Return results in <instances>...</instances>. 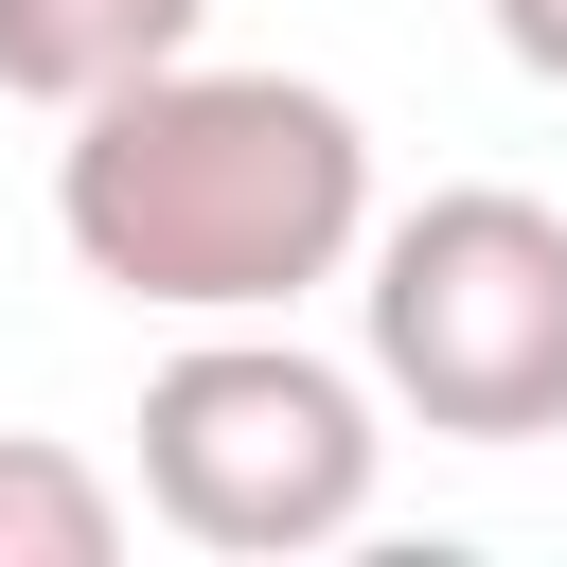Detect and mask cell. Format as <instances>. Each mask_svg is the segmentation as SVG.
Wrapping results in <instances>:
<instances>
[{
  "mask_svg": "<svg viewBox=\"0 0 567 567\" xmlns=\"http://www.w3.org/2000/svg\"><path fill=\"white\" fill-rule=\"evenodd\" d=\"M53 230L142 319H284L372 248V124L319 71H124L53 142Z\"/></svg>",
  "mask_w": 567,
  "mask_h": 567,
  "instance_id": "6da1fadb",
  "label": "cell"
},
{
  "mask_svg": "<svg viewBox=\"0 0 567 567\" xmlns=\"http://www.w3.org/2000/svg\"><path fill=\"white\" fill-rule=\"evenodd\" d=\"M372 390L425 443H549L567 425V213L514 177H461L354 248Z\"/></svg>",
  "mask_w": 567,
  "mask_h": 567,
  "instance_id": "7a4b0ae2",
  "label": "cell"
},
{
  "mask_svg": "<svg viewBox=\"0 0 567 567\" xmlns=\"http://www.w3.org/2000/svg\"><path fill=\"white\" fill-rule=\"evenodd\" d=\"M372 461H390L372 372L266 337V319H213V337H177V354L142 372V496H159V532H195V549H248V567L337 549V532L372 514Z\"/></svg>",
  "mask_w": 567,
  "mask_h": 567,
  "instance_id": "3957f363",
  "label": "cell"
},
{
  "mask_svg": "<svg viewBox=\"0 0 567 567\" xmlns=\"http://www.w3.org/2000/svg\"><path fill=\"white\" fill-rule=\"evenodd\" d=\"M195 18H213V0H0V89L71 124V106H106L124 71H177Z\"/></svg>",
  "mask_w": 567,
  "mask_h": 567,
  "instance_id": "277c9868",
  "label": "cell"
},
{
  "mask_svg": "<svg viewBox=\"0 0 567 567\" xmlns=\"http://www.w3.org/2000/svg\"><path fill=\"white\" fill-rule=\"evenodd\" d=\"M106 549H124V496H106L71 443L0 425V567H106Z\"/></svg>",
  "mask_w": 567,
  "mask_h": 567,
  "instance_id": "5b68a950",
  "label": "cell"
},
{
  "mask_svg": "<svg viewBox=\"0 0 567 567\" xmlns=\"http://www.w3.org/2000/svg\"><path fill=\"white\" fill-rule=\"evenodd\" d=\"M478 18H496V53H514L532 89H567V0H478Z\"/></svg>",
  "mask_w": 567,
  "mask_h": 567,
  "instance_id": "8992f818",
  "label": "cell"
}]
</instances>
